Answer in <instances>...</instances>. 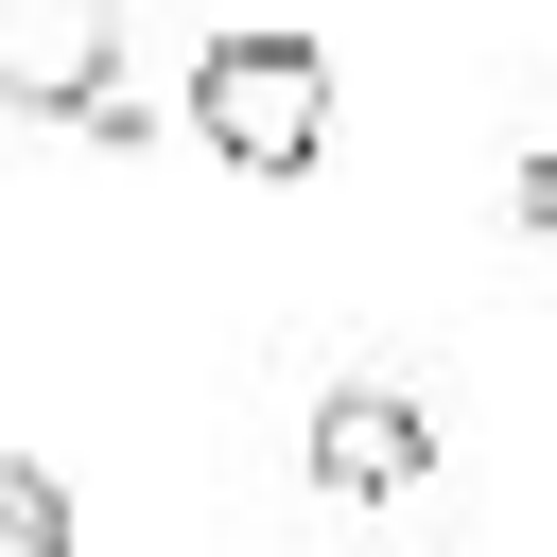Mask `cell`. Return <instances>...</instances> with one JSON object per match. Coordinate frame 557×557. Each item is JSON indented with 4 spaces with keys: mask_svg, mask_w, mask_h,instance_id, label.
I'll return each instance as SVG.
<instances>
[{
    "mask_svg": "<svg viewBox=\"0 0 557 557\" xmlns=\"http://www.w3.org/2000/svg\"><path fill=\"white\" fill-rule=\"evenodd\" d=\"M174 122H191L226 174H313V157H331V52H313V35H209Z\"/></svg>",
    "mask_w": 557,
    "mask_h": 557,
    "instance_id": "1",
    "label": "cell"
},
{
    "mask_svg": "<svg viewBox=\"0 0 557 557\" xmlns=\"http://www.w3.org/2000/svg\"><path fill=\"white\" fill-rule=\"evenodd\" d=\"M122 70V0H0V122H87Z\"/></svg>",
    "mask_w": 557,
    "mask_h": 557,
    "instance_id": "2",
    "label": "cell"
},
{
    "mask_svg": "<svg viewBox=\"0 0 557 557\" xmlns=\"http://www.w3.org/2000/svg\"><path fill=\"white\" fill-rule=\"evenodd\" d=\"M313 470H331V487H418L435 435H418V400H331V418H313Z\"/></svg>",
    "mask_w": 557,
    "mask_h": 557,
    "instance_id": "3",
    "label": "cell"
},
{
    "mask_svg": "<svg viewBox=\"0 0 557 557\" xmlns=\"http://www.w3.org/2000/svg\"><path fill=\"white\" fill-rule=\"evenodd\" d=\"M0 557H70V487L0 453Z\"/></svg>",
    "mask_w": 557,
    "mask_h": 557,
    "instance_id": "4",
    "label": "cell"
},
{
    "mask_svg": "<svg viewBox=\"0 0 557 557\" xmlns=\"http://www.w3.org/2000/svg\"><path fill=\"white\" fill-rule=\"evenodd\" d=\"M522 226H557V157H540V174H522Z\"/></svg>",
    "mask_w": 557,
    "mask_h": 557,
    "instance_id": "5",
    "label": "cell"
}]
</instances>
